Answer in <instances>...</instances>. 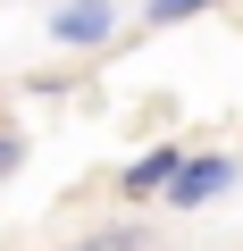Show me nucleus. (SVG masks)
I'll use <instances>...</instances> for the list:
<instances>
[{
	"mask_svg": "<svg viewBox=\"0 0 243 251\" xmlns=\"http://www.w3.org/2000/svg\"><path fill=\"white\" fill-rule=\"evenodd\" d=\"M210 0H143V25H176V17H201Z\"/></svg>",
	"mask_w": 243,
	"mask_h": 251,
	"instance_id": "obj_4",
	"label": "nucleus"
},
{
	"mask_svg": "<svg viewBox=\"0 0 243 251\" xmlns=\"http://www.w3.org/2000/svg\"><path fill=\"white\" fill-rule=\"evenodd\" d=\"M226 184H235V159H226V151H201V159H185V168H176L168 201H176V209H201V201H218Z\"/></svg>",
	"mask_w": 243,
	"mask_h": 251,
	"instance_id": "obj_1",
	"label": "nucleus"
},
{
	"mask_svg": "<svg viewBox=\"0 0 243 251\" xmlns=\"http://www.w3.org/2000/svg\"><path fill=\"white\" fill-rule=\"evenodd\" d=\"M101 9H117V0H101Z\"/></svg>",
	"mask_w": 243,
	"mask_h": 251,
	"instance_id": "obj_7",
	"label": "nucleus"
},
{
	"mask_svg": "<svg viewBox=\"0 0 243 251\" xmlns=\"http://www.w3.org/2000/svg\"><path fill=\"white\" fill-rule=\"evenodd\" d=\"M17 159H26V143L9 134V126H0V184H9V176H17Z\"/></svg>",
	"mask_w": 243,
	"mask_h": 251,
	"instance_id": "obj_5",
	"label": "nucleus"
},
{
	"mask_svg": "<svg viewBox=\"0 0 243 251\" xmlns=\"http://www.w3.org/2000/svg\"><path fill=\"white\" fill-rule=\"evenodd\" d=\"M51 34L67 50H92V42H109V9H101V0H67V9L51 17Z\"/></svg>",
	"mask_w": 243,
	"mask_h": 251,
	"instance_id": "obj_2",
	"label": "nucleus"
},
{
	"mask_svg": "<svg viewBox=\"0 0 243 251\" xmlns=\"http://www.w3.org/2000/svg\"><path fill=\"white\" fill-rule=\"evenodd\" d=\"M176 168H185L176 151H151V159H135V168H126V193H168V184H176Z\"/></svg>",
	"mask_w": 243,
	"mask_h": 251,
	"instance_id": "obj_3",
	"label": "nucleus"
},
{
	"mask_svg": "<svg viewBox=\"0 0 243 251\" xmlns=\"http://www.w3.org/2000/svg\"><path fill=\"white\" fill-rule=\"evenodd\" d=\"M84 251H135V234H126V226H117V234H92Z\"/></svg>",
	"mask_w": 243,
	"mask_h": 251,
	"instance_id": "obj_6",
	"label": "nucleus"
}]
</instances>
